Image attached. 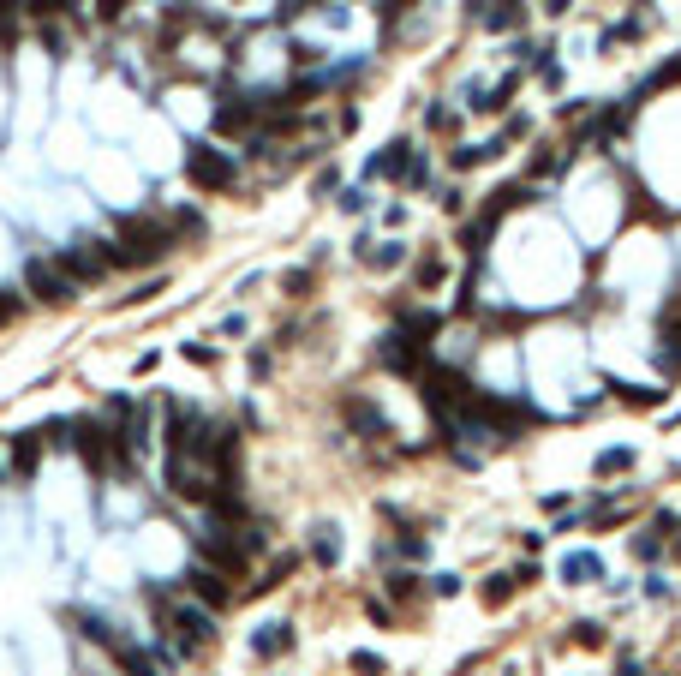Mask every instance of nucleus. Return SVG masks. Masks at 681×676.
I'll return each mask as SVG.
<instances>
[{"mask_svg": "<svg viewBox=\"0 0 681 676\" xmlns=\"http://www.w3.org/2000/svg\"><path fill=\"white\" fill-rule=\"evenodd\" d=\"M162 479H168V491L173 497H185V503H210L215 497V467L210 461H198V455H162Z\"/></svg>", "mask_w": 681, "mask_h": 676, "instance_id": "obj_1", "label": "nucleus"}, {"mask_svg": "<svg viewBox=\"0 0 681 676\" xmlns=\"http://www.w3.org/2000/svg\"><path fill=\"white\" fill-rule=\"evenodd\" d=\"M168 622H173V634H180V647H198V641H210V634H215L210 604H198V599H173L168 604Z\"/></svg>", "mask_w": 681, "mask_h": 676, "instance_id": "obj_2", "label": "nucleus"}, {"mask_svg": "<svg viewBox=\"0 0 681 676\" xmlns=\"http://www.w3.org/2000/svg\"><path fill=\"white\" fill-rule=\"evenodd\" d=\"M185 168H192V180H198L203 192L233 186V156H222V150H192V156H185Z\"/></svg>", "mask_w": 681, "mask_h": 676, "instance_id": "obj_3", "label": "nucleus"}, {"mask_svg": "<svg viewBox=\"0 0 681 676\" xmlns=\"http://www.w3.org/2000/svg\"><path fill=\"white\" fill-rule=\"evenodd\" d=\"M25 288L36 293V300H48V305H54V300H72V282H66V275H60L48 258H30V263H25Z\"/></svg>", "mask_w": 681, "mask_h": 676, "instance_id": "obj_4", "label": "nucleus"}, {"mask_svg": "<svg viewBox=\"0 0 681 676\" xmlns=\"http://www.w3.org/2000/svg\"><path fill=\"white\" fill-rule=\"evenodd\" d=\"M252 647L263 652V659H275V652H287V647H293V634H287V622H263V629L252 634Z\"/></svg>", "mask_w": 681, "mask_h": 676, "instance_id": "obj_5", "label": "nucleus"}, {"mask_svg": "<svg viewBox=\"0 0 681 676\" xmlns=\"http://www.w3.org/2000/svg\"><path fill=\"white\" fill-rule=\"evenodd\" d=\"M568 581H586V575H604V557H592V551H574V557L562 562Z\"/></svg>", "mask_w": 681, "mask_h": 676, "instance_id": "obj_6", "label": "nucleus"}, {"mask_svg": "<svg viewBox=\"0 0 681 676\" xmlns=\"http://www.w3.org/2000/svg\"><path fill=\"white\" fill-rule=\"evenodd\" d=\"M30 467H36V437H25V432H18V437H13V473L25 479Z\"/></svg>", "mask_w": 681, "mask_h": 676, "instance_id": "obj_7", "label": "nucleus"}, {"mask_svg": "<svg viewBox=\"0 0 681 676\" xmlns=\"http://www.w3.org/2000/svg\"><path fill=\"white\" fill-rule=\"evenodd\" d=\"M192 592H198V604H227V587L215 575H192Z\"/></svg>", "mask_w": 681, "mask_h": 676, "instance_id": "obj_8", "label": "nucleus"}, {"mask_svg": "<svg viewBox=\"0 0 681 676\" xmlns=\"http://www.w3.org/2000/svg\"><path fill=\"white\" fill-rule=\"evenodd\" d=\"M340 557V539H335V527H317V562H335Z\"/></svg>", "mask_w": 681, "mask_h": 676, "instance_id": "obj_9", "label": "nucleus"}, {"mask_svg": "<svg viewBox=\"0 0 681 676\" xmlns=\"http://www.w3.org/2000/svg\"><path fill=\"white\" fill-rule=\"evenodd\" d=\"M370 263H377V270H395V263H400V245L383 240V252H370Z\"/></svg>", "mask_w": 681, "mask_h": 676, "instance_id": "obj_10", "label": "nucleus"}, {"mask_svg": "<svg viewBox=\"0 0 681 676\" xmlns=\"http://www.w3.org/2000/svg\"><path fill=\"white\" fill-rule=\"evenodd\" d=\"M490 25H520V0H502L497 13H490Z\"/></svg>", "mask_w": 681, "mask_h": 676, "instance_id": "obj_11", "label": "nucleus"}, {"mask_svg": "<svg viewBox=\"0 0 681 676\" xmlns=\"http://www.w3.org/2000/svg\"><path fill=\"white\" fill-rule=\"evenodd\" d=\"M66 6H72V0H30V13H36V18H48V13H66Z\"/></svg>", "mask_w": 681, "mask_h": 676, "instance_id": "obj_12", "label": "nucleus"}, {"mask_svg": "<svg viewBox=\"0 0 681 676\" xmlns=\"http://www.w3.org/2000/svg\"><path fill=\"white\" fill-rule=\"evenodd\" d=\"M114 13H126V0H102V18H114Z\"/></svg>", "mask_w": 681, "mask_h": 676, "instance_id": "obj_13", "label": "nucleus"}]
</instances>
